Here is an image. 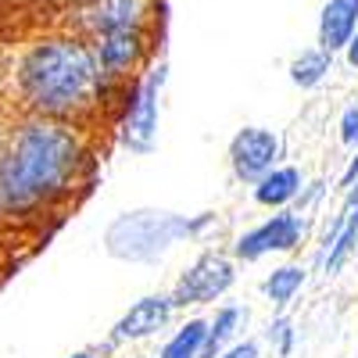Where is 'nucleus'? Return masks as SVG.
I'll list each match as a JSON object with an SVG mask.
<instances>
[{
  "instance_id": "obj_9",
  "label": "nucleus",
  "mask_w": 358,
  "mask_h": 358,
  "mask_svg": "<svg viewBox=\"0 0 358 358\" xmlns=\"http://www.w3.org/2000/svg\"><path fill=\"white\" fill-rule=\"evenodd\" d=\"M280 158H283V143L265 126H244L229 140V169L248 187H255L268 169H276Z\"/></svg>"
},
{
  "instance_id": "obj_16",
  "label": "nucleus",
  "mask_w": 358,
  "mask_h": 358,
  "mask_svg": "<svg viewBox=\"0 0 358 358\" xmlns=\"http://www.w3.org/2000/svg\"><path fill=\"white\" fill-rule=\"evenodd\" d=\"M204 330H208V319H187V322L165 341V348H162L155 358H201Z\"/></svg>"
},
{
  "instance_id": "obj_11",
  "label": "nucleus",
  "mask_w": 358,
  "mask_h": 358,
  "mask_svg": "<svg viewBox=\"0 0 358 358\" xmlns=\"http://www.w3.org/2000/svg\"><path fill=\"white\" fill-rule=\"evenodd\" d=\"M301 190H305V176H301V169H294V165H276V169H268V172L258 179V183L251 187L255 204L273 208V212H283V208H290Z\"/></svg>"
},
{
  "instance_id": "obj_2",
  "label": "nucleus",
  "mask_w": 358,
  "mask_h": 358,
  "mask_svg": "<svg viewBox=\"0 0 358 358\" xmlns=\"http://www.w3.org/2000/svg\"><path fill=\"white\" fill-rule=\"evenodd\" d=\"M11 94L25 115L86 126V118H94L115 97V86L101 76L86 40L50 33L25 43L15 57Z\"/></svg>"
},
{
  "instance_id": "obj_17",
  "label": "nucleus",
  "mask_w": 358,
  "mask_h": 358,
  "mask_svg": "<svg viewBox=\"0 0 358 358\" xmlns=\"http://www.w3.org/2000/svg\"><path fill=\"white\" fill-rule=\"evenodd\" d=\"M301 287H305V268H301V265H280V268H273V273L265 276L262 294H265L276 308H287Z\"/></svg>"
},
{
  "instance_id": "obj_13",
  "label": "nucleus",
  "mask_w": 358,
  "mask_h": 358,
  "mask_svg": "<svg viewBox=\"0 0 358 358\" xmlns=\"http://www.w3.org/2000/svg\"><path fill=\"white\" fill-rule=\"evenodd\" d=\"M355 29H358V0H326L319 15V47L326 54L344 50Z\"/></svg>"
},
{
  "instance_id": "obj_10",
  "label": "nucleus",
  "mask_w": 358,
  "mask_h": 358,
  "mask_svg": "<svg viewBox=\"0 0 358 358\" xmlns=\"http://www.w3.org/2000/svg\"><path fill=\"white\" fill-rule=\"evenodd\" d=\"M176 315V305L169 294H147L140 301H133L122 319L111 326V337H108V348L115 344H136V341H147V337H158L165 326L172 322Z\"/></svg>"
},
{
  "instance_id": "obj_20",
  "label": "nucleus",
  "mask_w": 358,
  "mask_h": 358,
  "mask_svg": "<svg viewBox=\"0 0 358 358\" xmlns=\"http://www.w3.org/2000/svg\"><path fill=\"white\" fill-rule=\"evenodd\" d=\"M215 358H262V348L255 341H233L226 351H219Z\"/></svg>"
},
{
  "instance_id": "obj_3",
  "label": "nucleus",
  "mask_w": 358,
  "mask_h": 358,
  "mask_svg": "<svg viewBox=\"0 0 358 358\" xmlns=\"http://www.w3.org/2000/svg\"><path fill=\"white\" fill-rule=\"evenodd\" d=\"M208 226H215L212 215L190 219V215H176V212H126L108 226L104 244L122 262H155L179 241L204 233Z\"/></svg>"
},
{
  "instance_id": "obj_5",
  "label": "nucleus",
  "mask_w": 358,
  "mask_h": 358,
  "mask_svg": "<svg viewBox=\"0 0 358 358\" xmlns=\"http://www.w3.org/2000/svg\"><path fill=\"white\" fill-rule=\"evenodd\" d=\"M165 86V65L147 69L133 86H126V104H122V122L118 136L122 147L133 155H151L158 143V97Z\"/></svg>"
},
{
  "instance_id": "obj_22",
  "label": "nucleus",
  "mask_w": 358,
  "mask_h": 358,
  "mask_svg": "<svg viewBox=\"0 0 358 358\" xmlns=\"http://www.w3.org/2000/svg\"><path fill=\"white\" fill-rule=\"evenodd\" d=\"M344 57H348L351 69H358V29L351 33V40H348V47H344Z\"/></svg>"
},
{
  "instance_id": "obj_24",
  "label": "nucleus",
  "mask_w": 358,
  "mask_h": 358,
  "mask_svg": "<svg viewBox=\"0 0 358 358\" xmlns=\"http://www.w3.org/2000/svg\"><path fill=\"white\" fill-rule=\"evenodd\" d=\"M69 358H104V351H90V348H83V351H72Z\"/></svg>"
},
{
  "instance_id": "obj_14",
  "label": "nucleus",
  "mask_w": 358,
  "mask_h": 358,
  "mask_svg": "<svg viewBox=\"0 0 358 358\" xmlns=\"http://www.w3.org/2000/svg\"><path fill=\"white\" fill-rule=\"evenodd\" d=\"M244 322H248V312H244V308H236V305H222V308L215 312V319H208L201 358H215L219 351H226V348L236 341V334L244 330Z\"/></svg>"
},
{
  "instance_id": "obj_18",
  "label": "nucleus",
  "mask_w": 358,
  "mask_h": 358,
  "mask_svg": "<svg viewBox=\"0 0 358 358\" xmlns=\"http://www.w3.org/2000/svg\"><path fill=\"white\" fill-rule=\"evenodd\" d=\"M265 341L276 348V355H290L294 351V341H297V334H294V322L287 319V315H280V319H273L268 322V330H265Z\"/></svg>"
},
{
  "instance_id": "obj_7",
  "label": "nucleus",
  "mask_w": 358,
  "mask_h": 358,
  "mask_svg": "<svg viewBox=\"0 0 358 358\" xmlns=\"http://www.w3.org/2000/svg\"><path fill=\"white\" fill-rule=\"evenodd\" d=\"M90 50L97 57L101 76L115 90H126L129 79L147 65V54H151V29H122V33L97 36V40H90Z\"/></svg>"
},
{
  "instance_id": "obj_15",
  "label": "nucleus",
  "mask_w": 358,
  "mask_h": 358,
  "mask_svg": "<svg viewBox=\"0 0 358 358\" xmlns=\"http://www.w3.org/2000/svg\"><path fill=\"white\" fill-rule=\"evenodd\" d=\"M330 72H334V54H326L322 47H308L290 62V83L301 90H315Z\"/></svg>"
},
{
  "instance_id": "obj_21",
  "label": "nucleus",
  "mask_w": 358,
  "mask_h": 358,
  "mask_svg": "<svg viewBox=\"0 0 358 358\" xmlns=\"http://www.w3.org/2000/svg\"><path fill=\"white\" fill-rule=\"evenodd\" d=\"M355 179H358V147H355V158L348 162V169H344V176H341V187L348 190V187L355 183Z\"/></svg>"
},
{
  "instance_id": "obj_1",
  "label": "nucleus",
  "mask_w": 358,
  "mask_h": 358,
  "mask_svg": "<svg viewBox=\"0 0 358 358\" xmlns=\"http://www.w3.org/2000/svg\"><path fill=\"white\" fill-rule=\"evenodd\" d=\"M94 169L83 126L25 115L0 140V219H36L65 204Z\"/></svg>"
},
{
  "instance_id": "obj_25",
  "label": "nucleus",
  "mask_w": 358,
  "mask_h": 358,
  "mask_svg": "<svg viewBox=\"0 0 358 358\" xmlns=\"http://www.w3.org/2000/svg\"><path fill=\"white\" fill-rule=\"evenodd\" d=\"M65 4H69V0H65Z\"/></svg>"
},
{
  "instance_id": "obj_12",
  "label": "nucleus",
  "mask_w": 358,
  "mask_h": 358,
  "mask_svg": "<svg viewBox=\"0 0 358 358\" xmlns=\"http://www.w3.org/2000/svg\"><path fill=\"white\" fill-rule=\"evenodd\" d=\"M355 248H358V208H348V212H341L334 219V226L322 236V255H319L322 268L330 276L341 273L348 265V258L355 255Z\"/></svg>"
},
{
  "instance_id": "obj_23",
  "label": "nucleus",
  "mask_w": 358,
  "mask_h": 358,
  "mask_svg": "<svg viewBox=\"0 0 358 358\" xmlns=\"http://www.w3.org/2000/svg\"><path fill=\"white\" fill-rule=\"evenodd\" d=\"M348 208H358V179L344 190V212H348Z\"/></svg>"
},
{
  "instance_id": "obj_19",
  "label": "nucleus",
  "mask_w": 358,
  "mask_h": 358,
  "mask_svg": "<svg viewBox=\"0 0 358 358\" xmlns=\"http://www.w3.org/2000/svg\"><path fill=\"white\" fill-rule=\"evenodd\" d=\"M341 143L344 147H358V104H351L344 115H341Z\"/></svg>"
},
{
  "instance_id": "obj_8",
  "label": "nucleus",
  "mask_w": 358,
  "mask_h": 358,
  "mask_svg": "<svg viewBox=\"0 0 358 358\" xmlns=\"http://www.w3.org/2000/svg\"><path fill=\"white\" fill-rule=\"evenodd\" d=\"M305 233H308V222L297 215V212H290V208H283V212L268 215V219L258 222L255 229H248V233L236 236L233 258H236V262H258V258H265V255H290V251L301 248Z\"/></svg>"
},
{
  "instance_id": "obj_4",
  "label": "nucleus",
  "mask_w": 358,
  "mask_h": 358,
  "mask_svg": "<svg viewBox=\"0 0 358 358\" xmlns=\"http://www.w3.org/2000/svg\"><path fill=\"white\" fill-rule=\"evenodd\" d=\"M65 33L79 40H97L122 29H151L155 0H69L62 15Z\"/></svg>"
},
{
  "instance_id": "obj_6",
  "label": "nucleus",
  "mask_w": 358,
  "mask_h": 358,
  "mask_svg": "<svg viewBox=\"0 0 358 358\" xmlns=\"http://www.w3.org/2000/svg\"><path fill=\"white\" fill-rule=\"evenodd\" d=\"M233 283H236L233 258H226L222 251H204L183 268V276L176 280L169 297L176 308H197V305L219 301L222 294H229Z\"/></svg>"
}]
</instances>
